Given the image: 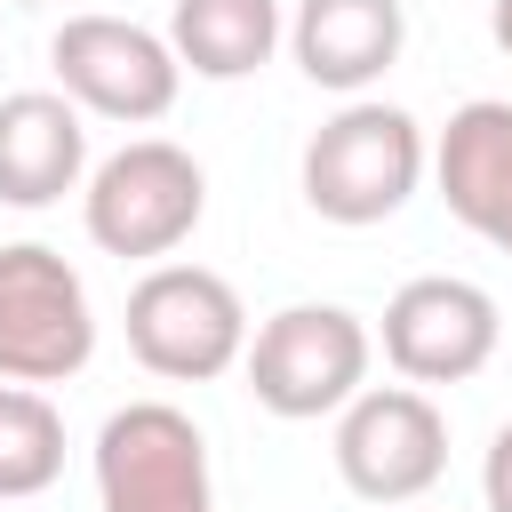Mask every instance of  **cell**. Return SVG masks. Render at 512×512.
Instances as JSON below:
<instances>
[{
	"label": "cell",
	"mask_w": 512,
	"mask_h": 512,
	"mask_svg": "<svg viewBox=\"0 0 512 512\" xmlns=\"http://www.w3.org/2000/svg\"><path fill=\"white\" fill-rule=\"evenodd\" d=\"M432 168V144L416 128V112L384 104V96H344V112H328L312 136H304V160H296V184H304V208L328 216V224H384L416 200Z\"/></svg>",
	"instance_id": "6da1fadb"
},
{
	"label": "cell",
	"mask_w": 512,
	"mask_h": 512,
	"mask_svg": "<svg viewBox=\"0 0 512 512\" xmlns=\"http://www.w3.org/2000/svg\"><path fill=\"white\" fill-rule=\"evenodd\" d=\"M208 216V176L184 144L168 136H128L120 152H104L80 184V224L104 256L120 264H160L176 256Z\"/></svg>",
	"instance_id": "7a4b0ae2"
},
{
	"label": "cell",
	"mask_w": 512,
	"mask_h": 512,
	"mask_svg": "<svg viewBox=\"0 0 512 512\" xmlns=\"http://www.w3.org/2000/svg\"><path fill=\"white\" fill-rule=\"evenodd\" d=\"M368 320L344 312V304H280L256 336H248V392L264 416L280 424H312V416H336L352 392H368Z\"/></svg>",
	"instance_id": "3957f363"
},
{
	"label": "cell",
	"mask_w": 512,
	"mask_h": 512,
	"mask_svg": "<svg viewBox=\"0 0 512 512\" xmlns=\"http://www.w3.org/2000/svg\"><path fill=\"white\" fill-rule=\"evenodd\" d=\"M128 352L168 384H208L248 360V304L208 264H152L128 288Z\"/></svg>",
	"instance_id": "277c9868"
},
{
	"label": "cell",
	"mask_w": 512,
	"mask_h": 512,
	"mask_svg": "<svg viewBox=\"0 0 512 512\" xmlns=\"http://www.w3.org/2000/svg\"><path fill=\"white\" fill-rule=\"evenodd\" d=\"M96 360L88 280L48 240L0 248V384H64Z\"/></svg>",
	"instance_id": "5b68a950"
},
{
	"label": "cell",
	"mask_w": 512,
	"mask_h": 512,
	"mask_svg": "<svg viewBox=\"0 0 512 512\" xmlns=\"http://www.w3.org/2000/svg\"><path fill=\"white\" fill-rule=\"evenodd\" d=\"M48 64H56V88L80 112L120 120V128L168 120L176 88H184V64H176L168 32H152L136 16H64L56 40H48Z\"/></svg>",
	"instance_id": "8992f818"
},
{
	"label": "cell",
	"mask_w": 512,
	"mask_h": 512,
	"mask_svg": "<svg viewBox=\"0 0 512 512\" xmlns=\"http://www.w3.org/2000/svg\"><path fill=\"white\" fill-rule=\"evenodd\" d=\"M448 472V416L424 384H368L336 408V480L360 504H416Z\"/></svg>",
	"instance_id": "52a82bcc"
},
{
	"label": "cell",
	"mask_w": 512,
	"mask_h": 512,
	"mask_svg": "<svg viewBox=\"0 0 512 512\" xmlns=\"http://www.w3.org/2000/svg\"><path fill=\"white\" fill-rule=\"evenodd\" d=\"M104 512H208V440L168 400H128L96 432Z\"/></svg>",
	"instance_id": "ba28073f"
},
{
	"label": "cell",
	"mask_w": 512,
	"mask_h": 512,
	"mask_svg": "<svg viewBox=\"0 0 512 512\" xmlns=\"http://www.w3.org/2000/svg\"><path fill=\"white\" fill-rule=\"evenodd\" d=\"M496 336H504L496 296L456 272H424L384 304V360L408 384H472L496 360Z\"/></svg>",
	"instance_id": "9c48e42d"
},
{
	"label": "cell",
	"mask_w": 512,
	"mask_h": 512,
	"mask_svg": "<svg viewBox=\"0 0 512 512\" xmlns=\"http://www.w3.org/2000/svg\"><path fill=\"white\" fill-rule=\"evenodd\" d=\"M432 184L472 240L512 256V104L504 96H472L448 112V128L432 136Z\"/></svg>",
	"instance_id": "30bf717a"
},
{
	"label": "cell",
	"mask_w": 512,
	"mask_h": 512,
	"mask_svg": "<svg viewBox=\"0 0 512 512\" xmlns=\"http://www.w3.org/2000/svg\"><path fill=\"white\" fill-rule=\"evenodd\" d=\"M80 184H88V112L64 88L0 96V200L8 208H56Z\"/></svg>",
	"instance_id": "8fae6325"
},
{
	"label": "cell",
	"mask_w": 512,
	"mask_h": 512,
	"mask_svg": "<svg viewBox=\"0 0 512 512\" xmlns=\"http://www.w3.org/2000/svg\"><path fill=\"white\" fill-rule=\"evenodd\" d=\"M400 40H408L400 0H296V16H288V48H296L304 80L336 88V96H368L400 64Z\"/></svg>",
	"instance_id": "7c38bea8"
},
{
	"label": "cell",
	"mask_w": 512,
	"mask_h": 512,
	"mask_svg": "<svg viewBox=\"0 0 512 512\" xmlns=\"http://www.w3.org/2000/svg\"><path fill=\"white\" fill-rule=\"evenodd\" d=\"M288 40L280 0H176L168 8V48L192 80H248L272 64Z\"/></svg>",
	"instance_id": "4fadbf2b"
},
{
	"label": "cell",
	"mask_w": 512,
	"mask_h": 512,
	"mask_svg": "<svg viewBox=\"0 0 512 512\" xmlns=\"http://www.w3.org/2000/svg\"><path fill=\"white\" fill-rule=\"evenodd\" d=\"M64 472V416L40 384H0V504L48 496Z\"/></svg>",
	"instance_id": "5bb4252c"
},
{
	"label": "cell",
	"mask_w": 512,
	"mask_h": 512,
	"mask_svg": "<svg viewBox=\"0 0 512 512\" xmlns=\"http://www.w3.org/2000/svg\"><path fill=\"white\" fill-rule=\"evenodd\" d=\"M480 496H488V512H512V424L488 440V464H480Z\"/></svg>",
	"instance_id": "9a60e30c"
},
{
	"label": "cell",
	"mask_w": 512,
	"mask_h": 512,
	"mask_svg": "<svg viewBox=\"0 0 512 512\" xmlns=\"http://www.w3.org/2000/svg\"><path fill=\"white\" fill-rule=\"evenodd\" d=\"M488 32H496V48L512 56V0H488Z\"/></svg>",
	"instance_id": "2e32d148"
}]
</instances>
